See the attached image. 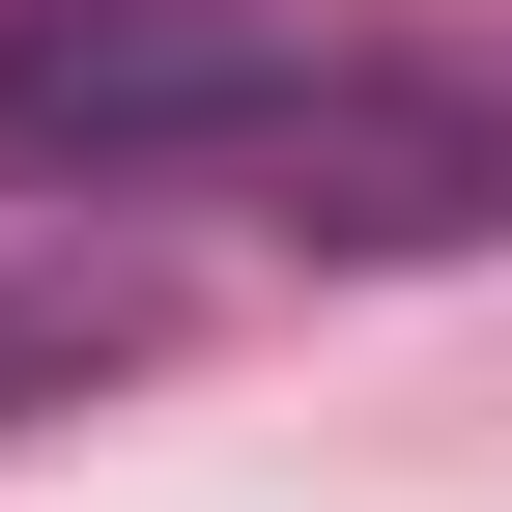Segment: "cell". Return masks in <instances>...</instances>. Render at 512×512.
Returning <instances> with one entry per match:
<instances>
[{
    "instance_id": "cell-3",
    "label": "cell",
    "mask_w": 512,
    "mask_h": 512,
    "mask_svg": "<svg viewBox=\"0 0 512 512\" xmlns=\"http://www.w3.org/2000/svg\"><path fill=\"white\" fill-rule=\"evenodd\" d=\"M143 342H171V285H143V256H0V427H86Z\"/></svg>"
},
{
    "instance_id": "cell-2",
    "label": "cell",
    "mask_w": 512,
    "mask_h": 512,
    "mask_svg": "<svg viewBox=\"0 0 512 512\" xmlns=\"http://www.w3.org/2000/svg\"><path fill=\"white\" fill-rule=\"evenodd\" d=\"M256 228H285V256H456V228H512V57H399V29H370L342 114L256 171Z\"/></svg>"
},
{
    "instance_id": "cell-1",
    "label": "cell",
    "mask_w": 512,
    "mask_h": 512,
    "mask_svg": "<svg viewBox=\"0 0 512 512\" xmlns=\"http://www.w3.org/2000/svg\"><path fill=\"white\" fill-rule=\"evenodd\" d=\"M313 0H0V200H228L342 114Z\"/></svg>"
}]
</instances>
